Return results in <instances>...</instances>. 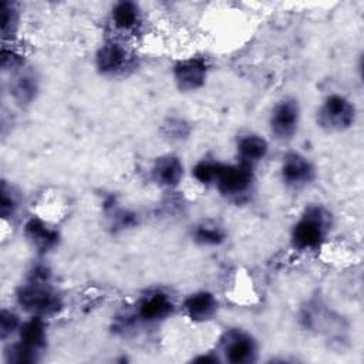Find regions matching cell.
Returning a JSON list of instances; mask_svg holds the SVG:
<instances>
[{
	"label": "cell",
	"mask_w": 364,
	"mask_h": 364,
	"mask_svg": "<svg viewBox=\"0 0 364 364\" xmlns=\"http://www.w3.org/2000/svg\"><path fill=\"white\" fill-rule=\"evenodd\" d=\"M331 213L321 205L307 206L291 228L290 240L300 252L318 250L331 229Z\"/></svg>",
	"instance_id": "6da1fadb"
},
{
	"label": "cell",
	"mask_w": 364,
	"mask_h": 364,
	"mask_svg": "<svg viewBox=\"0 0 364 364\" xmlns=\"http://www.w3.org/2000/svg\"><path fill=\"white\" fill-rule=\"evenodd\" d=\"M17 304L31 316L51 317L61 311L64 303L61 296L54 290L50 282L27 280L16 291Z\"/></svg>",
	"instance_id": "7a4b0ae2"
},
{
	"label": "cell",
	"mask_w": 364,
	"mask_h": 364,
	"mask_svg": "<svg viewBox=\"0 0 364 364\" xmlns=\"http://www.w3.org/2000/svg\"><path fill=\"white\" fill-rule=\"evenodd\" d=\"M357 109L351 100L341 94L327 95L317 109V125L327 132H343L355 122Z\"/></svg>",
	"instance_id": "3957f363"
},
{
	"label": "cell",
	"mask_w": 364,
	"mask_h": 364,
	"mask_svg": "<svg viewBox=\"0 0 364 364\" xmlns=\"http://www.w3.org/2000/svg\"><path fill=\"white\" fill-rule=\"evenodd\" d=\"M255 172L253 166L243 162L225 164L220 175L215 183V188L222 196L230 200H239L246 198L253 188Z\"/></svg>",
	"instance_id": "277c9868"
},
{
	"label": "cell",
	"mask_w": 364,
	"mask_h": 364,
	"mask_svg": "<svg viewBox=\"0 0 364 364\" xmlns=\"http://www.w3.org/2000/svg\"><path fill=\"white\" fill-rule=\"evenodd\" d=\"M257 341L242 328H230L220 337V354L232 364H250L257 360Z\"/></svg>",
	"instance_id": "5b68a950"
},
{
	"label": "cell",
	"mask_w": 364,
	"mask_h": 364,
	"mask_svg": "<svg viewBox=\"0 0 364 364\" xmlns=\"http://www.w3.org/2000/svg\"><path fill=\"white\" fill-rule=\"evenodd\" d=\"M300 104L293 97H284L274 104L269 118L272 135L279 141H289L300 124Z\"/></svg>",
	"instance_id": "8992f818"
},
{
	"label": "cell",
	"mask_w": 364,
	"mask_h": 364,
	"mask_svg": "<svg viewBox=\"0 0 364 364\" xmlns=\"http://www.w3.org/2000/svg\"><path fill=\"white\" fill-rule=\"evenodd\" d=\"M135 60L131 51L118 41L104 43L95 54L97 70L102 75H122L134 68Z\"/></svg>",
	"instance_id": "52a82bcc"
},
{
	"label": "cell",
	"mask_w": 364,
	"mask_h": 364,
	"mask_svg": "<svg viewBox=\"0 0 364 364\" xmlns=\"http://www.w3.org/2000/svg\"><path fill=\"white\" fill-rule=\"evenodd\" d=\"M280 178L289 188H304L316 178V168L306 155L297 151H290L282 159Z\"/></svg>",
	"instance_id": "ba28073f"
},
{
	"label": "cell",
	"mask_w": 364,
	"mask_h": 364,
	"mask_svg": "<svg viewBox=\"0 0 364 364\" xmlns=\"http://www.w3.org/2000/svg\"><path fill=\"white\" fill-rule=\"evenodd\" d=\"M173 311L175 304L172 299L161 290H154L138 300L134 318L146 324H154L168 318Z\"/></svg>",
	"instance_id": "9c48e42d"
},
{
	"label": "cell",
	"mask_w": 364,
	"mask_h": 364,
	"mask_svg": "<svg viewBox=\"0 0 364 364\" xmlns=\"http://www.w3.org/2000/svg\"><path fill=\"white\" fill-rule=\"evenodd\" d=\"M209 65L202 57H189L179 60L173 68L172 75L181 91H196L208 78Z\"/></svg>",
	"instance_id": "30bf717a"
},
{
	"label": "cell",
	"mask_w": 364,
	"mask_h": 364,
	"mask_svg": "<svg viewBox=\"0 0 364 364\" xmlns=\"http://www.w3.org/2000/svg\"><path fill=\"white\" fill-rule=\"evenodd\" d=\"M152 181L165 189L176 188L183 178V164L175 154H165L155 159L151 168Z\"/></svg>",
	"instance_id": "8fae6325"
},
{
	"label": "cell",
	"mask_w": 364,
	"mask_h": 364,
	"mask_svg": "<svg viewBox=\"0 0 364 364\" xmlns=\"http://www.w3.org/2000/svg\"><path fill=\"white\" fill-rule=\"evenodd\" d=\"M24 235L31 246L41 253L53 250L60 242L58 230L40 218H30L24 225Z\"/></svg>",
	"instance_id": "7c38bea8"
},
{
	"label": "cell",
	"mask_w": 364,
	"mask_h": 364,
	"mask_svg": "<svg viewBox=\"0 0 364 364\" xmlns=\"http://www.w3.org/2000/svg\"><path fill=\"white\" fill-rule=\"evenodd\" d=\"M182 310L188 318L195 323H205L213 318L218 311V300L208 290H199L189 294L183 303Z\"/></svg>",
	"instance_id": "4fadbf2b"
},
{
	"label": "cell",
	"mask_w": 364,
	"mask_h": 364,
	"mask_svg": "<svg viewBox=\"0 0 364 364\" xmlns=\"http://www.w3.org/2000/svg\"><path fill=\"white\" fill-rule=\"evenodd\" d=\"M236 152L239 162L255 168L269 154V142L256 132H245L236 139Z\"/></svg>",
	"instance_id": "5bb4252c"
},
{
	"label": "cell",
	"mask_w": 364,
	"mask_h": 364,
	"mask_svg": "<svg viewBox=\"0 0 364 364\" xmlns=\"http://www.w3.org/2000/svg\"><path fill=\"white\" fill-rule=\"evenodd\" d=\"M47 341V327L46 321L41 317L31 316L28 320L23 321L18 328V343L40 355Z\"/></svg>",
	"instance_id": "9a60e30c"
},
{
	"label": "cell",
	"mask_w": 364,
	"mask_h": 364,
	"mask_svg": "<svg viewBox=\"0 0 364 364\" xmlns=\"http://www.w3.org/2000/svg\"><path fill=\"white\" fill-rule=\"evenodd\" d=\"M111 23L121 33H132L141 24V10L134 1H118L111 10Z\"/></svg>",
	"instance_id": "2e32d148"
},
{
	"label": "cell",
	"mask_w": 364,
	"mask_h": 364,
	"mask_svg": "<svg viewBox=\"0 0 364 364\" xmlns=\"http://www.w3.org/2000/svg\"><path fill=\"white\" fill-rule=\"evenodd\" d=\"M38 92V81L30 73H18L11 81L10 94L13 100L20 105H27L33 102Z\"/></svg>",
	"instance_id": "e0dca14e"
},
{
	"label": "cell",
	"mask_w": 364,
	"mask_h": 364,
	"mask_svg": "<svg viewBox=\"0 0 364 364\" xmlns=\"http://www.w3.org/2000/svg\"><path fill=\"white\" fill-rule=\"evenodd\" d=\"M192 237L200 246H219L226 239V230L216 220L205 219L193 226Z\"/></svg>",
	"instance_id": "ac0fdd59"
},
{
	"label": "cell",
	"mask_w": 364,
	"mask_h": 364,
	"mask_svg": "<svg viewBox=\"0 0 364 364\" xmlns=\"http://www.w3.org/2000/svg\"><path fill=\"white\" fill-rule=\"evenodd\" d=\"M225 164L216 161V159H212V158H203L200 161H198L193 168H192V176L193 179L200 183V185H205V186H210L216 183L219 175H220V171L223 168Z\"/></svg>",
	"instance_id": "d6986e66"
},
{
	"label": "cell",
	"mask_w": 364,
	"mask_h": 364,
	"mask_svg": "<svg viewBox=\"0 0 364 364\" xmlns=\"http://www.w3.org/2000/svg\"><path fill=\"white\" fill-rule=\"evenodd\" d=\"M20 26V11L16 3L3 1L1 3V37L3 40L11 38Z\"/></svg>",
	"instance_id": "ffe728a7"
},
{
	"label": "cell",
	"mask_w": 364,
	"mask_h": 364,
	"mask_svg": "<svg viewBox=\"0 0 364 364\" xmlns=\"http://www.w3.org/2000/svg\"><path fill=\"white\" fill-rule=\"evenodd\" d=\"M4 358L7 363H16V364H28L38 361V354L31 353L26 347H23L18 341L13 343L6 347L4 350Z\"/></svg>",
	"instance_id": "44dd1931"
},
{
	"label": "cell",
	"mask_w": 364,
	"mask_h": 364,
	"mask_svg": "<svg viewBox=\"0 0 364 364\" xmlns=\"http://www.w3.org/2000/svg\"><path fill=\"white\" fill-rule=\"evenodd\" d=\"M18 209V200L16 193L11 188L6 185V182L1 183V200H0V213L3 219H7L16 213Z\"/></svg>",
	"instance_id": "7402d4cb"
},
{
	"label": "cell",
	"mask_w": 364,
	"mask_h": 364,
	"mask_svg": "<svg viewBox=\"0 0 364 364\" xmlns=\"http://www.w3.org/2000/svg\"><path fill=\"white\" fill-rule=\"evenodd\" d=\"M20 326H21V321L13 310H7V309L1 310V314H0V337H1V340H6L13 333L18 331Z\"/></svg>",
	"instance_id": "603a6c76"
},
{
	"label": "cell",
	"mask_w": 364,
	"mask_h": 364,
	"mask_svg": "<svg viewBox=\"0 0 364 364\" xmlns=\"http://www.w3.org/2000/svg\"><path fill=\"white\" fill-rule=\"evenodd\" d=\"M23 65V57L13 48H7L3 46L1 48V68L3 70H20Z\"/></svg>",
	"instance_id": "cb8c5ba5"
},
{
	"label": "cell",
	"mask_w": 364,
	"mask_h": 364,
	"mask_svg": "<svg viewBox=\"0 0 364 364\" xmlns=\"http://www.w3.org/2000/svg\"><path fill=\"white\" fill-rule=\"evenodd\" d=\"M195 361H199V363H218V361H220V358H219L216 354L208 353L206 355H199V357H196Z\"/></svg>",
	"instance_id": "d4e9b609"
}]
</instances>
